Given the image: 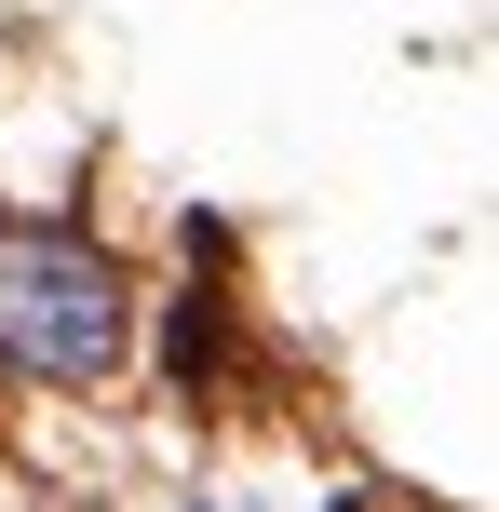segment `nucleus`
I'll list each match as a JSON object with an SVG mask.
<instances>
[{
  "instance_id": "1",
  "label": "nucleus",
  "mask_w": 499,
  "mask_h": 512,
  "mask_svg": "<svg viewBox=\"0 0 499 512\" xmlns=\"http://www.w3.org/2000/svg\"><path fill=\"white\" fill-rule=\"evenodd\" d=\"M0 364L41 391H95L135 364V270L68 216H0Z\"/></svg>"
}]
</instances>
